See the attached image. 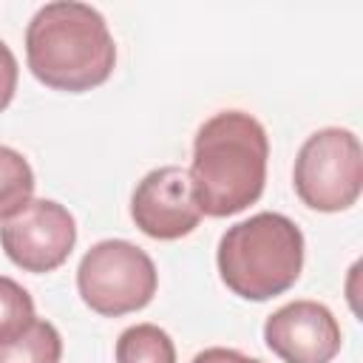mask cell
<instances>
[{
  "label": "cell",
  "mask_w": 363,
  "mask_h": 363,
  "mask_svg": "<svg viewBox=\"0 0 363 363\" xmlns=\"http://www.w3.org/2000/svg\"><path fill=\"white\" fill-rule=\"evenodd\" d=\"M264 343L284 363H332L343 346V335L329 306L292 301L267 318Z\"/></svg>",
  "instance_id": "cell-8"
},
{
  "label": "cell",
  "mask_w": 363,
  "mask_h": 363,
  "mask_svg": "<svg viewBox=\"0 0 363 363\" xmlns=\"http://www.w3.org/2000/svg\"><path fill=\"white\" fill-rule=\"evenodd\" d=\"M60 357L62 337L57 326L37 318L23 335L0 346V363H60Z\"/></svg>",
  "instance_id": "cell-10"
},
{
  "label": "cell",
  "mask_w": 363,
  "mask_h": 363,
  "mask_svg": "<svg viewBox=\"0 0 363 363\" xmlns=\"http://www.w3.org/2000/svg\"><path fill=\"white\" fill-rule=\"evenodd\" d=\"M116 363H176V346L162 326L136 323L119 335Z\"/></svg>",
  "instance_id": "cell-9"
},
{
  "label": "cell",
  "mask_w": 363,
  "mask_h": 363,
  "mask_svg": "<svg viewBox=\"0 0 363 363\" xmlns=\"http://www.w3.org/2000/svg\"><path fill=\"white\" fill-rule=\"evenodd\" d=\"M298 199L318 213L349 210L363 190V150L349 128H320L298 150L292 167Z\"/></svg>",
  "instance_id": "cell-5"
},
{
  "label": "cell",
  "mask_w": 363,
  "mask_h": 363,
  "mask_svg": "<svg viewBox=\"0 0 363 363\" xmlns=\"http://www.w3.org/2000/svg\"><path fill=\"white\" fill-rule=\"evenodd\" d=\"M130 218L156 241H176L193 233L201 221V207L190 173L176 164L150 170L130 196Z\"/></svg>",
  "instance_id": "cell-7"
},
{
  "label": "cell",
  "mask_w": 363,
  "mask_h": 363,
  "mask_svg": "<svg viewBox=\"0 0 363 363\" xmlns=\"http://www.w3.org/2000/svg\"><path fill=\"white\" fill-rule=\"evenodd\" d=\"M26 60L45 88L82 94L113 74L116 43L94 6L57 0L31 17L26 28Z\"/></svg>",
  "instance_id": "cell-2"
},
{
  "label": "cell",
  "mask_w": 363,
  "mask_h": 363,
  "mask_svg": "<svg viewBox=\"0 0 363 363\" xmlns=\"http://www.w3.org/2000/svg\"><path fill=\"white\" fill-rule=\"evenodd\" d=\"M17 77H20V68H17V60L11 54V48L0 40V111L9 108V102L14 99V91H17Z\"/></svg>",
  "instance_id": "cell-13"
},
{
  "label": "cell",
  "mask_w": 363,
  "mask_h": 363,
  "mask_svg": "<svg viewBox=\"0 0 363 363\" xmlns=\"http://www.w3.org/2000/svg\"><path fill=\"white\" fill-rule=\"evenodd\" d=\"M193 363H261L238 349H224V346H213V349H204L193 357Z\"/></svg>",
  "instance_id": "cell-14"
},
{
  "label": "cell",
  "mask_w": 363,
  "mask_h": 363,
  "mask_svg": "<svg viewBox=\"0 0 363 363\" xmlns=\"http://www.w3.org/2000/svg\"><path fill=\"white\" fill-rule=\"evenodd\" d=\"M34 196V170L14 147L0 145V221L20 213Z\"/></svg>",
  "instance_id": "cell-11"
},
{
  "label": "cell",
  "mask_w": 363,
  "mask_h": 363,
  "mask_svg": "<svg viewBox=\"0 0 363 363\" xmlns=\"http://www.w3.org/2000/svg\"><path fill=\"white\" fill-rule=\"evenodd\" d=\"M77 244L74 216L51 199H31L20 213L0 224V247L11 264L26 272H51L62 267Z\"/></svg>",
  "instance_id": "cell-6"
},
{
  "label": "cell",
  "mask_w": 363,
  "mask_h": 363,
  "mask_svg": "<svg viewBox=\"0 0 363 363\" xmlns=\"http://www.w3.org/2000/svg\"><path fill=\"white\" fill-rule=\"evenodd\" d=\"M216 264L230 292L244 301H269L301 278L303 233L281 213H255L221 235Z\"/></svg>",
  "instance_id": "cell-3"
},
{
  "label": "cell",
  "mask_w": 363,
  "mask_h": 363,
  "mask_svg": "<svg viewBox=\"0 0 363 363\" xmlns=\"http://www.w3.org/2000/svg\"><path fill=\"white\" fill-rule=\"evenodd\" d=\"M156 267L150 255L122 238L94 244L77 269V289L85 306L105 318L145 309L156 295Z\"/></svg>",
  "instance_id": "cell-4"
},
{
  "label": "cell",
  "mask_w": 363,
  "mask_h": 363,
  "mask_svg": "<svg viewBox=\"0 0 363 363\" xmlns=\"http://www.w3.org/2000/svg\"><path fill=\"white\" fill-rule=\"evenodd\" d=\"M34 323V301L14 281L0 275V346L23 335Z\"/></svg>",
  "instance_id": "cell-12"
},
{
  "label": "cell",
  "mask_w": 363,
  "mask_h": 363,
  "mask_svg": "<svg viewBox=\"0 0 363 363\" xmlns=\"http://www.w3.org/2000/svg\"><path fill=\"white\" fill-rule=\"evenodd\" d=\"M269 139L264 125L244 111L210 116L193 139L190 182L201 216L227 218L255 204L267 184Z\"/></svg>",
  "instance_id": "cell-1"
}]
</instances>
